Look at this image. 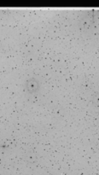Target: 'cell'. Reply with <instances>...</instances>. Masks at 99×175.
<instances>
[{
	"label": "cell",
	"instance_id": "cell-1",
	"mask_svg": "<svg viewBox=\"0 0 99 175\" xmlns=\"http://www.w3.org/2000/svg\"><path fill=\"white\" fill-rule=\"evenodd\" d=\"M94 97H97V100H95L94 102H95V103H97V104H98L99 105V92H96L94 95H93Z\"/></svg>",
	"mask_w": 99,
	"mask_h": 175
}]
</instances>
